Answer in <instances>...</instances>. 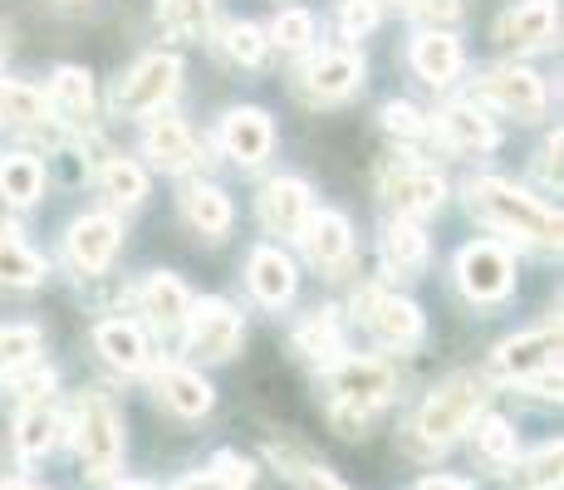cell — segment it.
<instances>
[{
	"instance_id": "cell-1",
	"label": "cell",
	"mask_w": 564,
	"mask_h": 490,
	"mask_svg": "<svg viewBox=\"0 0 564 490\" xmlns=\"http://www.w3.org/2000/svg\"><path fill=\"white\" fill-rule=\"evenodd\" d=\"M324 383H329V417H334V427H339V437H364L368 422H373L378 412L388 407V398H393L398 373H393V363H383V358L354 353V358H334Z\"/></svg>"
},
{
	"instance_id": "cell-2",
	"label": "cell",
	"mask_w": 564,
	"mask_h": 490,
	"mask_svg": "<svg viewBox=\"0 0 564 490\" xmlns=\"http://www.w3.org/2000/svg\"><path fill=\"white\" fill-rule=\"evenodd\" d=\"M466 202H471V211L481 216L486 226H496V231L520 236V241L545 246V250L560 246V216L550 211V206H540V196L520 192L511 182L476 177V182H466Z\"/></svg>"
},
{
	"instance_id": "cell-3",
	"label": "cell",
	"mask_w": 564,
	"mask_h": 490,
	"mask_svg": "<svg viewBox=\"0 0 564 490\" xmlns=\"http://www.w3.org/2000/svg\"><path fill=\"white\" fill-rule=\"evenodd\" d=\"M481 407H486V378H476V373L447 378L442 388L427 392V402H422L417 417H412V442H417L422 451H442V446H452L481 417Z\"/></svg>"
},
{
	"instance_id": "cell-4",
	"label": "cell",
	"mask_w": 564,
	"mask_h": 490,
	"mask_svg": "<svg viewBox=\"0 0 564 490\" xmlns=\"http://www.w3.org/2000/svg\"><path fill=\"white\" fill-rule=\"evenodd\" d=\"M74 451L89 481H113L123 466V417L108 392H79L74 402Z\"/></svg>"
},
{
	"instance_id": "cell-5",
	"label": "cell",
	"mask_w": 564,
	"mask_h": 490,
	"mask_svg": "<svg viewBox=\"0 0 564 490\" xmlns=\"http://www.w3.org/2000/svg\"><path fill=\"white\" fill-rule=\"evenodd\" d=\"M354 314L364 319V329L373 334L383 348H417L422 344V309L403 294H388V290H373L368 285L359 300H354Z\"/></svg>"
},
{
	"instance_id": "cell-6",
	"label": "cell",
	"mask_w": 564,
	"mask_h": 490,
	"mask_svg": "<svg viewBox=\"0 0 564 490\" xmlns=\"http://www.w3.org/2000/svg\"><path fill=\"white\" fill-rule=\"evenodd\" d=\"M516 285V265L496 241H471L457 255V290L471 304H496Z\"/></svg>"
},
{
	"instance_id": "cell-7",
	"label": "cell",
	"mask_w": 564,
	"mask_h": 490,
	"mask_svg": "<svg viewBox=\"0 0 564 490\" xmlns=\"http://www.w3.org/2000/svg\"><path fill=\"white\" fill-rule=\"evenodd\" d=\"M177 79H182V64L172 59V54H148V59H138L113 89L118 113H158V108L177 94Z\"/></svg>"
},
{
	"instance_id": "cell-8",
	"label": "cell",
	"mask_w": 564,
	"mask_h": 490,
	"mask_svg": "<svg viewBox=\"0 0 564 490\" xmlns=\"http://www.w3.org/2000/svg\"><path fill=\"white\" fill-rule=\"evenodd\" d=\"M182 324H187V348L202 363H226L241 348V314L226 300H197Z\"/></svg>"
},
{
	"instance_id": "cell-9",
	"label": "cell",
	"mask_w": 564,
	"mask_h": 490,
	"mask_svg": "<svg viewBox=\"0 0 564 490\" xmlns=\"http://www.w3.org/2000/svg\"><path fill=\"white\" fill-rule=\"evenodd\" d=\"M491 368L506 378V383H530V378H540L545 368H560V324L506 339L501 348H496Z\"/></svg>"
},
{
	"instance_id": "cell-10",
	"label": "cell",
	"mask_w": 564,
	"mask_h": 490,
	"mask_svg": "<svg viewBox=\"0 0 564 490\" xmlns=\"http://www.w3.org/2000/svg\"><path fill=\"white\" fill-rule=\"evenodd\" d=\"M481 98H491L501 113H516V118H540L545 113V79L535 69H520V64H506V69H491L481 74Z\"/></svg>"
},
{
	"instance_id": "cell-11",
	"label": "cell",
	"mask_w": 564,
	"mask_h": 490,
	"mask_svg": "<svg viewBox=\"0 0 564 490\" xmlns=\"http://www.w3.org/2000/svg\"><path fill=\"white\" fill-rule=\"evenodd\" d=\"M118 241H123V226L113 216H79L69 226V236H64V255H69V265L79 275H99L118 255Z\"/></svg>"
},
{
	"instance_id": "cell-12",
	"label": "cell",
	"mask_w": 564,
	"mask_h": 490,
	"mask_svg": "<svg viewBox=\"0 0 564 490\" xmlns=\"http://www.w3.org/2000/svg\"><path fill=\"white\" fill-rule=\"evenodd\" d=\"M314 202H310V187L300 177H275L265 182V192H260V221H265V231L275 236H300L310 221Z\"/></svg>"
},
{
	"instance_id": "cell-13",
	"label": "cell",
	"mask_w": 564,
	"mask_h": 490,
	"mask_svg": "<svg viewBox=\"0 0 564 490\" xmlns=\"http://www.w3.org/2000/svg\"><path fill=\"white\" fill-rule=\"evenodd\" d=\"M221 148H226V157H236L241 167H256V162H265L270 148H275V128H270V118L260 113V108H231V113L221 118Z\"/></svg>"
},
{
	"instance_id": "cell-14",
	"label": "cell",
	"mask_w": 564,
	"mask_h": 490,
	"mask_svg": "<svg viewBox=\"0 0 564 490\" xmlns=\"http://www.w3.org/2000/svg\"><path fill=\"white\" fill-rule=\"evenodd\" d=\"M246 280H251V294L260 304H270V309H280V304L295 300V260L285 255L280 246H256L251 250V265H246Z\"/></svg>"
},
{
	"instance_id": "cell-15",
	"label": "cell",
	"mask_w": 564,
	"mask_h": 490,
	"mask_svg": "<svg viewBox=\"0 0 564 490\" xmlns=\"http://www.w3.org/2000/svg\"><path fill=\"white\" fill-rule=\"evenodd\" d=\"M364 84V59L354 50H324L319 59L305 69V89L319 104H339Z\"/></svg>"
},
{
	"instance_id": "cell-16",
	"label": "cell",
	"mask_w": 564,
	"mask_h": 490,
	"mask_svg": "<svg viewBox=\"0 0 564 490\" xmlns=\"http://www.w3.org/2000/svg\"><path fill=\"white\" fill-rule=\"evenodd\" d=\"M447 202V182L442 172L427 167H403L398 177H388V206H393L403 221H417V216H432Z\"/></svg>"
},
{
	"instance_id": "cell-17",
	"label": "cell",
	"mask_w": 564,
	"mask_h": 490,
	"mask_svg": "<svg viewBox=\"0 0 564 490\" xmlns=\"http://www.w3.org/2000/svg\"><path fill=\"white\" fill-rule=\"evenodd\" d=\"M555 0H520L516 10H506L501 25H496V40L506 50H540L555 40Z\"/></svg>"
},
{
	"instance_id": "cell-18",
	"label": "cell",
	"mask_w": 564,
	"mask_h": 490,
	"mask_svg": "<svg viewBox=\"0 0 564 490\" xmlns=\"http://www.w3.org/2000/svg\"><path fill=\"white\" fill-rule=\"evenodd\" d=\"M300 246H305L310 265L319 270H339L354 250V236H349V221L339 211H310L305 231H300Z\"/></svg>"
},
{
	"instance_id": "cell-19",
	"label": "cell",
	"mask_w": 564,
	"mask_h": 490,
	"mask_svg": "<svg viewBox=\"0 0 564 490\" xmlns=\"http://www.w3.org/2000/svg\"><path fill=\"white\" fill-rule=\"evenodd\" d=\"M412 69H417V79H427L432 89L452 84L462 74V40L452 35V30H422V35L412 40Z\"/></svg>"
},
{
	"instance_id": "cell-20",
	"label": "cell",
	"mask_w": 564,
	"mask_h": 490,
	"mask_svg": "<svg viewBox=\"0 0 564 490\" xmlns=\"http://www.w3.org/2000/svg\"><path fill=\"white\" fill-rule=\"evenodd\" d=\"M143 152L153 157V167L162 172H187L197 167V138L182 118H153L143 133Z\"/></svg>"
},
{
	"instance_id": "cell-21",
	"label": "cell",
	"mask_w": 564,
	"mask_h": 490,
	"mask_svg": "<svg viewBox=\"0 0 564 490\" xmlns=\"http://www.w3.org/2000/svg\"><path fill=\"white\" fill-rule=\"evenodd\" d=\"M153 388H158V402L167 412H177V417H202V412H212V402H216V392L212 383H206L202 373H192V368H158V378H153Z\"/></svg>"
},
{
	"instance_id": "cell-22",
	"label": "cell",
	"mask_w": 564,
	"mask_h": 490,
	"mask_svg": "<svg viewBox=\"0 0 564 490\" xmlns=\"http://www.w3.org/2000/svg\"><path fill=\"white\" fill-rule=\"evenodd\" d=\"M94 348H99L104 363L118 368V373H143L148 368V339H143V329L128 319H104L99 329H94Z\"/></svg>"
},
{
	"instance_id": "cell-23",
	"label": "cell",
	"mask_w": 564,
	"mask_h": 490,
	"mask_svg": "<svg viewBox=\"0 0 564 490\" xmlns=\"http://www.w3.org/2000/svg\"><path fill=\"white\" fill-rule=\"evenodd\" d=\"M187 309H192V294H187V285H182L177 275H167V270H158V275L143 285V314H148L153 329H162V334L182 329Z\"/></svg>"
},
{
	"instance_id": "cell-24",
	"label": "cell",
	"mask_w": 564,
	"mask_h": 490,
	"mask_svg": "<svg viewBox=\"0 0 564 490\" xmlns=\"http://www.w3.org/2000/svg\"><path fill=\"white\" fill-rule=\"evenodd\" d=\"M182 216H187V226L197 236H206V241H221V236L231 231V196H226L221 187H206V182H197V187L182 192Z\"/></svg>"
},
{
	"instance_id": "cell-25",
	"label": "cell",
	"mask_w": 564,
	"mask_h": 490,
	"mask_svg": "<svg viewBox=\"0 0 564 490\" xmlns=\"http://www.w3.org/2000/svg\"><path fill=\"white\" fill-rule=\"evenodd\" d=\"M59 437V412H54L50 392H30V402L15 417V451L20 456H45Z\"/></svg>"
},
{
	"instance_id": "cell-26",
	"label": "cell",
	"mask_w": 564,
	"mask_h": 490,
	"mask_svg": "<svg viewBox=\"0 0 564 490\" xmlns=\"http://www.w3.org/2000/svg\"><path fill=\"white\" fill-rule=\"evenodd\" d=\"M437 133L447 138V143L457 148V152H491V148H496L491 118H486L481 108H471V104L442 108V113H437Z\"/></svg>"
},
{
	"instance_id": "cell-27",
	"label": "cell",
	"mask_w": 564,
	"mask_h": 490,
	"mask_svg": "<svg viewBox=\"0 0 564 490\" xmlns=\"http://www.w3.org/2000/svg\"><path fill=\"white\" fill-rule=\"evenodd\" d=\"M295 353L310 358V363H324L329 368L334 358H344V334H339V319L334 309H314L305 324L295 329Z\"/></svg>"
},
{
	"instance_id": "cell-28",
	"label": "cell",
	"mask_w": 564,
	"mask_h": 490,
	"mask_svg": "<svg viewBox=\"0 0 564 490\" xmlns=\"http://www.w3.org/2000/svg\"><path fill=\"white\" fill-rule=\"evenodd\" d=\"M50 108H54V113H64L69 123H84V118L94 113V79L84 69H74V64L54 69V79H50Z\"/></svg>"
},
{
	"instance_id": "cell-29",
	"label": "cell",
	"mask_w": 564,
	"mask_h": 490,
	"mask_svg": "<svg viewBox=\"0 0 564 490\" xmlns=\"http://www.w3.org/2000/svg\"><path fill=\"white\" fill-rule=\"evenodd\" d=\"M383 260H388V270H398V275H417V270L427 265V236H422V226L398 216V221L383 231Z\"/></svg>"
},
{
	"instance_id": "cell-30",
	"label": "cell",
	"mask_w": 564,
	"mask_h": 490,
	"mask_svg": "<svg viewBox=\"0 0 564 490\" xmlns=\"http://www.w3.org/2000/svg\"><path fill=\"white\" fill-rule=\"evenodd\" d=\"M40 192H45V167H40L30 152H10V157H0V196H6L10 206L40 202Z\"/></svg>"
},
{
	"instance_id": "cell-31",
	"label": "cell",
	"mask_w": 564,
	"mask_h": 490,
	"mask_svg": "<svg viewBox=\"0 0 564 490\" xmlns=\"http://www.w3.org/2000/svg\"><path fill=\"white\" fill-rule=\"evenodd\" d=\"M40 280H45V260L20 241V236L0 231V285L6 290H35Z\"/></svg>"
},
{
	"instance_id": "cell-32",
	"label": "cell",
	"mask_w": 564,
	"mask_h": 490,
	"mask_svg": "<svg viewBox=\"0 0 564 490\" xmlns=\"http://www.w3.org/2000/svg\"><path fill=\"white\" fill-rule=\"evenodd\" d=\"M50 113V98L35 89V84H15V79H0V123L10 128H35L45 123Z\"/></svg>"
},
{
	"instance_id": "cell-33",
	"label": "cell",
	"mask_w": 564,
	"mask_h": 490,
	"mask_svg": "<svg viewBox=\"0 0 564 490\" xmlns=\"http://www.w3.org/2000/svg\"><path fill=\"white\" fill-rule=\"evenodd\" d=\"M99 182H104V196L113 206H138L148 196V172L138 167V162H128V157L108 162V167L99 172Z\"/></svg>"
},
{
	"instance_id": "cell-34",
	"label": "cell",
	"mask_w": 564,
	"mask_h": 490,
	"mask_svg": "<svg viewBox=\"0 0 564 490\" xmlns=\"http://www.w3.org/2000/svg\"><path fill=\"white\" fill-rule=\"evenodd\" d=\"M476 451H481L491 466H511L516 461V432H511V422L496 417V412L476 417Z\"/></svg>"
},
{
	"instance_id": "cell-35",
	"label": "cell",
	"mask_w": 564,
	"mask_h": 490,
	"mask_svg": "<svg viewBox=\"0 0 564 490\" xmlns=\"http://www.w3.org/2000/svg\"><path fill=\"white\" fill-rule=\"evenodd\" d=\"M40 358V329L35 324H6L0 329V368L15 373V368H30Z\"/></svg>"
},
{
	"instance_id": "cell-36",
	"label": "cell",
	"mask_w": 564,
	"mask_h": 490,
	"mask_svg": "<svg viewBox=\"0 0 564 490\" xmlns=\"http://www.w3.org/2000/svg\"><path fill=\"white\" fill-rule=\"evenodd\" d=\"M516 481L520 490H555L560 486V442H545L535 456L516 466Z\"/></svg>"
},
{
	"instance_id": "cell-37",
	"label": "cell",
	"mask_w": 564,
	"mask_h": 490,
	"mask_svg": "<svg viewBox=\"0 0 564 490\" xmlns=\"http://www.w3.org/2000/svg\"><path fill=\"white\" fill-rule=\"evenodd\" d=\"M270 45H280L290 54L310 50L314 45V15H310V10H280L275 25H270Z\"/></svg>"
},
{
	"instance_id": "cell-38",
	"label": "cell",
	"mask_w": 564,
	"mask_h": 490,
	"mask_svg": "<svg viewBox=\"0 0 564 490\" xmlns=\"http://www.w3.org/2000/svg\"><path fill=\"white\" fill-rule=\"evenodd\" d=\"M162 25L172 35H202L212 25V0H162Z\"/></svg>"
},
{
	"instance_id": "cell-39",
	"label": "cell",
	"mask_w": 564,
	"mask_h": 490,
	"mask_svg": "<svg viewBox=\"0 0 564 490\" xmlns=\"http://www.w3.org/2000/svg\"><path fill=\"white\" fill-rule=\"evenodd\" d=\"M265 50H270V40H265V30H256V25H231L226 30V54H231L236 64H246V69H256L260 59H265Z\"/></svg>"
},
{
	"instance_id": "cell-40",
	"label": "cell",
	"mask_w": 564,
	"mask_h": 490,
	"mask_svg": "<svg viewBox=\"0 0 564 490\" xmlns=\"http://www.w3.org/2000/svg\"><path fill=\"white\" fill-rule=\"evenodd\" d=\"M212 486H221V490H246L256 481V466L246 461V456H236V451H216V461H212Z\"/></svg>"
},
{
	"instance_id": "cell-41",
	"label": "cell",
	"mask_w": 564,
	"mask_h": 490,
	"mask_svg": "<svg viewBox=\"0 0 564 490\" xmlns=\"http://www.w3.org/2000/svg\"><path fill=\"white\" fill-rule=\"evenodd\" d=\"M383 128L393 138H403V143H417L427 133V123H422V113L412 104H383Z\"/></svg>"
},
{
	"instance_id": "cell-42",
	"label": "cell",
	"mask_w": 564,
	"mask_h": 490,
	"mask_svg": "<svg viewBox=\"0 0 564 490\" xmlns=\"http://www.w3.org/2000/svg\"><path fill=\"white\" fill-rule=\"evenodd\" d=\"M373 25H378V0H344V10H339V30H344V35L364 40Z\"/></svg>"
},
{
	"instance_id": "cell-43",
	"label": "cell",
	"mask_w": 564,
	"mask_h": 490,
	"mask_svg": "<svg viewBox=\"0 0 564 490\" xmlns=\"http://www.w3.org/2000/svg\"><path fill=\"white\" fill-rule=\"evenodd\" d=\"M417 15L427 20V30H447V25H457L462 6L457 0H417Z\"/></svg>"
},
{
	"instance_id": "cell-44",
	"label": "cell",
	"mask_w": 564,
	"mask_h": 490,
	"mask_svg": "<svg viewBox=\"0 0 564 490\" xmlns=\"http://www.w3.org/2000/svg\"><path fill=\"white\" fill-rule=\"evenodd\" d=\"M417 490H466L462 481H452V476H427V481H422Z\"/></svg>"
},
{
	"instance_id": "cell-45",
	"label": "cell",
	"mask_w": 564,
	"mask_h": 490,
	"mask_svg": "<svg viewBox=\"0 0 564 490\" xmlns=\"http://www.w3.org/2000/svg\"><path fill=\"white\" fill-rule=\"evenodd\" d=\"M177 490H216V486H212V476H192V481H182Z\"/></svg>"
},
{
	"instance_id": "cell-46",
	"label": "cell",
	"mask_w": 564,
	"mask_h": 490,
	"mask_svg": "<svg viewBox=\"0 0 564 490\" xmlns=\"http://www.w3.org/2000/svg\"><path fill=\"white\" fill-rule=\"evenodd\" d=\"M118 490H158V486H148V481H123Z\"/></svg>"
},
{
	"instance_id": "cell-47",
	"label": "cell",
	"mask_w": 564,
	"mask_h": 490,
	"mask_svg": "<svg viewBox=\"0 0 564 490\" xmlns=\"http://www.w3.org/2000/svg\"><path fill=\"white\" fill-rule=\"evenodd\" d=\"M6 490H40V486H25V481H15V486H6Z\"/></svg>"
},
{
	"instance_id": "cell-48",
	"label": "cell",
	"mask_w": 564,
	"mask_h": 490,
	"mask_svg": "<svg viewBox=\"0 0 564 490\" xmlns=\"http://www.w3.org/2000/svg\"><path fill=\"white\" fill-rule=\"evenodd\" d=\"M0 59H6V35H0Z\"/></svg>"
},
{
	"instance_id": "cell-49",
	"label": "cell",
	"mask_w": 564,
	"mask_h": 490,
	"mask_svg": "<svg viewBox=\"0 0 564 490\" xmlns=\"http://www.w3.org/2000/svg\"><path fill=\"white\" fill-rule=\"evenodd\" d=\"M0 373H6V368H0Z\"/></svg>"
}]
</instances>
